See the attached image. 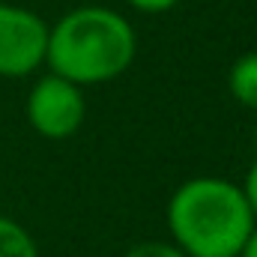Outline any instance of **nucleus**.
<instances>
[{
	"mask_svg": "<svg viewBox=\"0 0 257 257\" xmlns=\"http://www.w3.org/2000/svg\"><path fill=\"white\" fill-rule=\"evenodd\" d=\"M171 242L189 257H239L257 218L242 186L221 177L180 183L165 209Z\"/></svg>",
	"mask_w": 257,
	"mask_h": 257,
	"instance_id": "obj_1",
	"label": "nucleus"
},
{
	"mask_svg": "<svg viewBox=\"0 0 257 257\" xmlns=\"http://www.w3.org/2000/svg\"><path fill=\"white\" fill-rule=\"evenodd\" d=\"M138 51V36L126 18L105 6H78L48 27L45 66L78 87L114 81Z\"/></svg>",
	"mask_w": 257,
	"mask_h": 257,
	"instance_id": "obj_2",
	"label": "nucleus"
},
{
	"mask_svg": "<svg viewBox=\"0 0 257 257\" xmlns=\"http://www.w3.org/2000/svg\"><path fill=\"white\" fill-rule=\"evenodd\" d=\"M24 114L30 128L45 141H66L84 126L87 117L84 87H78L63 75L48 72L30 87Z\"/></svg>",
	"mask_w": 257,
	"mask_h": 257,
	"instance_id": "obj_3",
	"label": "nucleus"
},
{
	"mask_svg": "<svg viewBox=\"0 0 257 257\" xmlns=\"http://www.w3.org/2000/svg\"><path fill=\"white\" fill-rule=\"evenodd\" d=\"M48 24L12 3H0V78H24L45 63Z\"/></svg>",
	"mask_w": 257,
	"mask_h": 257,
	"instance_id": "obj_4",
	"label": "nucleus"
},
{
	"mask_svg": "<svg viewBox=\"0 0 257 257\" xmlns=\"http://www.w3.org/2000/svg\"><path fill=\"white\" fill-rule=\"evenodd\" d=\"M227 90L242 108L257 111V51H248L233 60L227 72Z\"/></svg>",
	"mask_w": 257,
	"mask_h": 257,
	"instance_id": "obj_5",
	"label": "nucleus"
},
{
	"mask_svg": "<svg viewBox=\"0 0 257 257\" xmlns=\"http://www.w3.org/2000/svg\"><path fill=\"white\" fill-rule=\"evenodd\" d=\"M0 257H39L33 233L6 215H0Z\"/></svg>",
	"mask_w": 257,
	"mask_h": 257,
	"instance_id": "obj_6",
	"label": "nucleus"
},
{
	"mask_svg": "<svg viewBox=\"0 0 257 257\" xmlns=\"http://www.w3.org/2000/svg\"><path fill=\"white\" fill-rule=\"evenodd\" d=\"M123 257H189L186 251H180L171 239H150V242H138L132 245Z\"/></svg>",
	"mask_w": 257,
	"mask_h": 257,
	"instance_id": "obj_7",
	"label": "nucleus"
},
{
	"mask_svg": "<svg viewBox=\"0 0 257 257\" xmlns=\"http://www.w3.org/2000/svg\"><path fill=\"white\" fill-rule=\"evenodd\" d=\"M242 194H245V200H248V206H251V212L257 218V159L251 162V168H248V174L242 180Z\"/></svg>",
	"mask_w": 257,
	"mask_h": 257,
	"instance_id": "obj_8",
	"label": "nucleus"
},
{
	"mask_svg": "<svg viewBox=\"0 0 257 257\" xmlns=\"http://www.w3.org/2000/svg\"><path fill=\"white\" fill-rule=\"evenodd\" d=\"M132 9H138V12H150V15H156V12H168V9H174L180 0H126Z\"/></svg>",
	"mask_w": 257,
	"mask_h": 257,
	"instance_id": "obj_9",
	"label": "nucleus"
},
{
	"mask_svg": "<svg viewBox=\"0 0 257 257\" xmlns=\"http://www.w3.org/2000/svg\"><path fill=\"white\" fill-rule=\"evenodd\" d=\"M239 257H257V224H254V230H251V236L245 239V245H242Z\"/></svg>",
	"mask_w": 257,
	"mask_h": 257,
	"instance_id": "obj_10",
	"label": "nucleus"
}]
</instances>
